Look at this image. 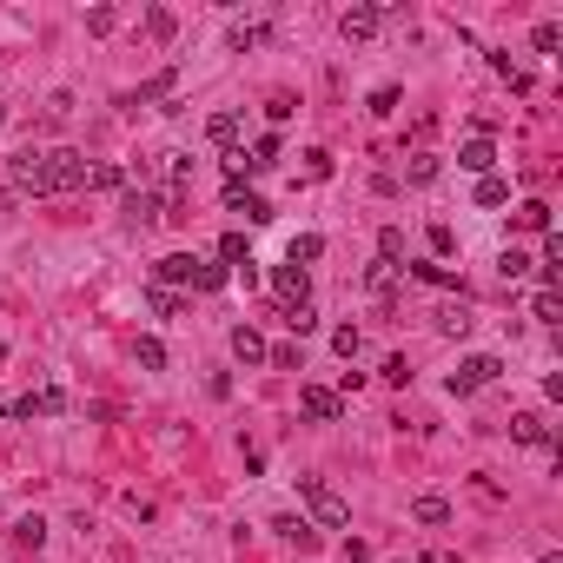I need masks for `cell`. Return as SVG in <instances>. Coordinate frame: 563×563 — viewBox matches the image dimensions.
<instances>
[{"instance_id": "obj_1", "label": "cell", "mask_w": 563, "mask_h": 563, "mask_svg": "<svg viewBox=\"0 0 563 563\" xmlns=\"http://www.w3.org/2000/svg\"><path fill=\"white\" fill-rule=\"evenodd\" d=\"M299 498L312 504V517L325 524V531H345V524H351V504L338 498V490L325 484V477H299Z\"/></svg>"}, {"instance_id": "obj_2", "label": "cell", "mask_w": 563, "mask_h": 563, "mask_svg": "<svg viewBox=\"0 0 563 563\" xmlns=\"http://www.w3.org/2000/svg\"><path fill=\"white\" fill-rule=\"evenodd\" d=\"M80 186H87V152L74 146L47 152V193H80Z\"/></svg>"}, {"instance_id": "obj_3", "label": "cell", "mask_w": 563, "mask_h": 563, "mask_svg": "<svg viewBox=\"0 0 563 563\" xmlns=\"http://www.w3.org/2000/svg\"><path fill=\"white\" fill-rule=\"evenodd\" d=\"M498 371H504V358H490V351H477L464 358V365L451 371V398H471V391H484V385H498Z\"/></svg>"}, {"instance_id": "obj_4", "label": "cell", "mask_w": 563, "mask_h": 563, "mask_svg": "<svg viewBox=\"0 0 563 563\" xmlns=\"http://www.w3.org/2000/svg\"><path fill=\"white\" fill-rule=\"evenodd\" d=\"M7 179L21 186V193H33V199H40V193H47V152L21 146V152H13V160H7Z\"/></svg>"}, {"instance_id": "obj_5", "label": "cell", "mask_w": 563, "mask_h": 563, "mask_svg": "<svg viewBox=\"0 0 563 563\" xmlns=\"http://www.w3.org/2000/svg\"><path fill=\"white\" fill-rule=\"evenodd\" d=\"M378 27H385V13H378V7H345V13H338V33H345L351 47L378 40Z\"/></svg>"}, {"instance_id": "obj_6", "label": "cell", "mask_w": 563, "mask_h": 563, "mask_svg": "<svg viewBox=\"0 0 563 563\" xmlns=\"http://www.w3.org/2000/svg\"><path fill=\"white\" fill-rule=\"evenodd\" d=\"M193 272H199L193 252H166V259L152 265V285H160V292H173V285H193Z\"/></svg>"}, {"instance_id": "obj_7", "label": "cell", "mask_w": 563, "mask_h": 563, "mask_svg": "<svg viewBox=\"0 0 563 563\" xmlns=\"http://www.w3.org/2000/svg\"><path fill=\"white\" fill-rule=\"evenodd\" d=\"M54 411H66V391H54V385H47V391H27L21 404H7V418H54Z\"/></svg>"}, {"instance_id": "obj_8", "label": "cell", "mask_w": 563, "mask_h": 563, "mask_svg": "<svg viewBox=\"0 0 563 563\" xmlns=\"http://www.w3.org/2000/svg\"><path fill=\"white\" fill-rule=\"evenodd\" d=\"M510 437H517V445H531V451H557L550 424H543L537 411H517V418H510Z\"/></svg>"}, {"instance_id": "obj_9", "label": "cell", "mask_w": 563, "mask_h": 563, "mask_svg": "<svg viewBox=\"0 0 563 563\" xmlns=\"http://www.w3.org/2000/svg\"><path fill=\"white\" fill-rule=\"evenodd\" d=\"M272 292H279L285 305H305V299H312V272H299V265H279V272H272Z\"/></svg>"}, {"instance_id": "obj_10", "label": "cell", "mask_w": 563, "mask_h": 563, "mask_svg": "<svg viewBox=\"0 0 563 563\" xmlns=\"http://www.w3.org/2000/svg\"><path fill=\"white\" fill-rule=\"evenodd\" d=\"M299 404H305V418H318V424H338V411H345V404H338V391H325V385H305Z\"/></svg>"}, {"instance_id": "obj_11", "label": "cell", "mask_w": 563, "mask_h": 563, "mask_svg": "<svg viewBox=\"0 0 563 563\" xmlns=\"http://www.w3.org/2000/svg\"><path fill=\"white\" fill-rule=\"evenodd\" d=\"M226 345H232V358H238V365H265V338L259 332H252V325H232V338H226Z\"/></svg>"}, {"instance_id": "obj_12", "label": "cell", "mask_w": 563, "mask_h": 563, "mask_svg": "<svg viewBox=\"0 0 563 563\" xmlns=\"http://www.w3.org/2000/svg\"><path fill=\"white\" fill-rule=\"evenodd\" d=\"M457 166H464V173H477V179H484L490 166H498V146H490V140H464V146H457Z\"/></svg>"}, {"instance_id": "obj_13", "label": "cell", "mask_w": 563, "mask_h": 563, "mask_svg": "<svg viewBox=\"0 0 563 563\" xmlns=\"http://www.w3.org/2000/svg\"><path fill=\"white\" fill-rule=\"evenodd\" d=\"M238 160H246V173H272V166H279V133H259L252 152H238Z\"/></svg>"}, {"instance_id": "obj_14", "label": "cell", "mask_w": 563, "mask_h": 563, "mask_svg": "<svg viewBox=\"0 0 563 563\" xmlns=\"http://www.w3.org/2000/svg\"><path fill=\"white\" fill-rule=\"evenodd\" d=\"M318 259H325V238H318V232H299L292 252H285V265H299V272H312Z\"/></svg>"}, {"instance_id": "obj_15", "label": "cell", "mask_w": 563, "mask_h": 563, "mask_svg": "<svg viewBox=\"0 0 563 563\" xmlns=\"http://www.w3.org/2000/svg\"><path fill=\"white\" fill-rule=\"evenodd\" d=\"M365 292H371V299H391V292H398V265L371 259V265H365Z\"/></svg>"}, {"instance_id": "obj_16", "label": "cell", "mask_w": 563, "mask_h": 563, "mask_svg": "<svg viewBox=\"0 0 563 563\" xmlns=\"http://www.w3.org/2000/svg\"><path fill=\"white\" fill-rule=\"evenodd\" d=\"M272 537H285V543H299V550H312L318 543V531L305 517H272Z\"/></svg>"}, {"instance_id": "obj_17", "label": "cell", "mask_w": 563, "mask_h": 563, "mask_svg": "<svg viewBox=\"0 0 563 563\" xmlns=\"http://www.w3.org/2000/svg\"><path fill=\"white\" fill-rule=\"evenodd\" d=\"M437 332H445V338H464V332H471V305H464V299H457V305H437Z\"/></svg>"}, {"instance_id": "obj_18", "label": "cell", "mask_w": 563, "mask_h": 563, "mask_svg": "<svg viewBox=\"0 0 563 563\" xmlns=\"http://www.w3.org/2000/svg\"><path fill=\"white\" fill-rule=\"evenodd\" d=\"M219 265H226V272L252 265V246H246V232H226V238H219Z\"/></svg>"}, {"instance_id": "obj_19", "label": "cell", "mask_w": 563, "mask_h": 563, "mask_svg": "<svg viewBox=\"0 0 563 563\" xmlns=\"http://www.w3.org/2000/svg\"><path fill=\"white\" fill-rule=\"evenodd\" d=\"M411 279L437 285V292H457V272H451V265H437V259H418V265H411Z\"/></svg>"}, {"instance_id": "obj_20", "label": "cell", "mask_w": 563, "mask_h": 563, "mask_svg": "<svg viewBox=\"0 0 563 563\" xmlns=\"http://www.w3.org/2000/svg\"><path fill=\"white\" fill-rule=\"evenodd\" d=\"M517 232H550V206H543V199H524L517 206Z\"/></svg>"}, {"instance_id": "obj_21", "label": "cell", "mask_w": 563, "mask_h": 563, "mask_svg": "<svg viewBox=\"0 0 563 563\" xmlns=\"http://www.w3.org/2000/svg\"><path fill=\"white\" fill-rule=\"evenodd\" d=\"M13 543L40 557V543H47V517H21V524H13Z\"/></svg>"}, {"instance_id": "obj_22", "label": "cell", "mask_w": 563, "mask_h": 563, "mask_svg": "<svg viewBox=\"0 0 563 563\" xmlns=\"http://www.w3.org/2000/svg\"><path fill=\"white\" fill-rule=\"evenodd\" d=\"M206 140H212V146H232V140H238V113H232V107L206 119Z\"/></svg>"}, {"instance_id": "obj_23", "label": "cell", "mask_w": 563, "mask_h": 563, "mask_svg": "<svg viewBox=\"0 0 563 563\" xmlns=\"http://www.w3.org/2000/svg\"><path fill=\"white\" fill-rule=\"evenodd\" d=\"M411 517L437 531V524H451V498H418V504H411Z\"/></svg>"}, {"instance_id": "obj_24", "label": "cell", "mask_w": 563, "mask_h": 563, "mask_svg": "<svg viewBox=\"0 0 563 563\" xmlns=\"http://www.w3.org/2000/svg\"><path fill=\"white\" fill-rule=\"evenodd\" d=\"M285 325H292V338H312V332H318V312H312V299H305V305H285Z\"/></svg>"}, {"instance_id": "obj_25", "label": "cell", "mask_w": 563, "mask_h": 563, "mask_svg": "<svg viewBox=\"0 0 563 563\" xmlns=\"http://www.w3.org/2000/svg\"><path fill=\"white\" fill-rule=\"evenodd\" d=\"M404 179H411V186H431V179H437V152H411V160H404Z\"/></svg>"}, {"instance_id": "obj_26", "label": "cell", "mask_w": 563, "mask_h": 563, "mask_svg": "<svg viewBox=\"0 0 563 563\" xmlns=\"http://www.w3.org/2000/svg\"><path fill=\"white\" fill-rule=\"evenodd\" d=\"M193 285H199V292H226V285H232V272H226V265H206V259H199Z\"/></svg>"}, {"instance_id": "obj_27", "label": "cell", "mask_w": 563, "mask_h": 563, "mask_svg": "<svg viewBox=\"0 0 563 563\" xmlns=\"http://www.w3.org/2000/svg\"><path fill=\"white\" fill-rule=\"evenodd\" d=\"M173 87H179V74H173V66H166V74H152L146 87H140V93L126 100V107H140V100H160V93H173Z\"/></svg>"}, {"instance_id": "obj_28", "label": "cell", "mask_w": 563, "mask_h": 563, "mask_svg": "<svg viewBox=\"0 0 563 563\" xmlns=\"http://www.w3.org/2000/svg\"><path fill=\"white\" fill-rule=\"evenodd\" d=\"M146 33H152V40H173V33H179L173 7H146Z\"/></svg>"}, {"instance_id": "obj_29", "label": "cell", "mask_w": 563, "mask_h": 563, "mask_svg": "<svg viewBox=\"0 0 563 563\" xmlns=\"http://www.w3.org/2000/svg\"><path fill=\"white\" fill-rule=\"evenodd\" d=\"M133 358H140L146 371H166V345L160 338H133Z\"/></svg>"}, {"instance_id": "obj_30", "label": "cell", "mask_w": 563, "mask_h": 563, "mask_svg": "<svg viewBox=\"0 0 563 563\" xmlns=\"http://www.w3.org/2000/svg\"><path fill=\"white\" fill-rule=\"evenodd\" d=\"M87 186H93V193H119L126 173H119V166H87Z\"/></svg>"}, {"instance_id": "obj_31", "label": "cell", "mask_w": 563, "mask_h": 563, "mask_svg": "<svg viewBox=\"0 0 563 563\" xmlns=\"http://www.w3.org/2000/svg\"><path fill=\"white\" fill-rule=\"evenodd\" d=\"M504 199H510V186H504L498 173H484V179H477V206H504Z\"/></svg>"}, {"instance_id": "obj_32", "label": "cell", "mask_w": 563, "mask_h": 563, "mask_svg": "<svg viewBox=\"0 0 563 563\" xmlns=\"http://www.w3.org/2000/svg\"><path fill=\"white\" fill-rule=\"evenodd\" d=\"M498 272H504V279H524V272H531V252L504 246V252H498Z\"/></svg>"}, {"instance_id": "obj_33", "label": "cell", "mask_w": 563, "mask_h": 563, "mask_svg": "<svg viewBox=\"0 0 563 563\" xmlns=\"http://www.w3.org/2000/svg\"><path fill=\"white\" fill-rule=\"evenodd\" d=\"M265 40V21H232V47L246 54V47H259Z\"/></svg>"}, {"instance_id": "obj_34", "label": "cell", "mask_w": 563, "mask_h": 563, "mask_svg": "<svg viewBox=\"0 0 563 563\" xmlns=\"http://www.w3.org/2000/svg\"><path fill=\"white\" fill-rule=\"evenodd\" d=\"M378 259H385V265H398V259H404V232H398V226H385V232H378Z\"/></svg>"}, {"instance_id": "obj_35", "label": "cell", "mask_w": 563, "mask_h": 563, "mask_svg": "<svg viewBox=\"0 0 563 563\" xmlns=\"http://www.w3.org/2000/svg\"><path fill=\"white\" fill-rule=\"evenodd\" d=\"M531 47H537V54H557V47H563V27H557V21H537Z\"/></svg>"}, {"instance_id": "obj_36", "label": "cell", "mask_w": 563, "mask_h": 563, "mask_svg": "<svg viewBox=\"0 0 563 563\" xmlns=\"http://www.w3.org/2000/svg\"><path fill=\"white\" fill-rule=\"evenodd\" d=\"M152 312H160V318H179V312H186V299H179V292H160V285H152Z\"/></svg>"}, {"instance_id": "obj_37", "label": "cell", "mask_w": 563, "mask_h": 563, "mask_svg": "<svg viewBox=\"0 0 563 563\" xmlns=\"http://www.w3.org/2000/svg\"><path fill=\"white\" fill-rule=\"evenodd\" d=\"M358 345H365V338H358L351 325H338V332H332V351H338V358H358Z\"/></svg>"}, {"instance_id": "obj_38", "label": "cell", "mask_w": 563, "mask_h": 563, "mask_svg": "<svg viewBox=\"0 0 563 563\" xmlns=\"http://www.w3.org/2000/svg\"><path fill=\"white\" fill-rule=\"evenodd\" d=\"M305 173H312V179H332V152L312 146V152H305Z\"/></svg>"}, {"instance_id": "obj_39", "label": "cell", "mask_w": 563, "mask_h": 563, "mask_svg": "<svg viewBox=\"0 0 563 563\" xmlns=\"http://www.w3.org/2000/svg\"><path fill=\"white\" fill-rule=\"evenodd\" d=\"M451 246H457V232L445 226V219H437V226H431V252H437V265H445V252H451Z\"/></svg>"}, {"instance_id": "obj_40", "label": "cell", "mask_w": 563, "mask_h": 563, "mask_svg": "<svg viewBox=\"0 0 563 563\" xmlns=\"http://www.w3.org/2000/svg\"><path fill=\"white\" fill-rule=\"evenodd\" d=\"M531 312L543 318V325H557V312H563V305H557V292H537V299H531Z\"/></svg>"}, {"instance_id": "obj_41", "label": "cell", "mask_w": 563, "mask_h": 563, "mask_svg": "<svg viewBox=\"0 0 563 563\" xmlns=\"http://www.w3.org/2000/svg\"><path fill=\"white\" fill-rule=\"evenodd\" d=\"M398 100H404L398 87H378V93H371V113H378V119H385V113H398Z\"/></svg>"}, {"instance_id": "obj_42", "label": "cell", "mask_w": 563, "mask_h": 563, "mask_svg": "<svg viewBox=\"0 0 563 563\" xmlns=\"http://www.w3.org/2000/svg\"><path fill=\"white\" fill-rule=\"evenodd\" d=\"M385 378H391V385H411V358H404V351L385 358Z\"/></svg>"}, {"instance_id": "obj_43", "label": "cell", "mask_w": 563, "mask_h": 563, "mask_svg": "<svg viewBox=\"0 0 563 563\" xmlns=\"http://www.w3.org/2000/svg\"><path fill=\"white\" fill-rule=\"evenodd\" d=\"M113 27H119L113 7H93V13H87V33H113Z\"/></svg>"}, {"instance_id": "obj_44", "label": "cell", "mask_w": 563, "mask_h": 563, "mask_svg": "<svg viewBox=\"0 0 563 563\" xmlns=\"http://www.w3.org/2000/svg\"><path fill=\"white\" fill-rule=\"evenodd\" d=\"M265 119H272V126H279V119H292V93H272V100H265Z\"/></svg>"}, {"instance_id": "obj_45", "label": "cell", "mask_w": 563, "mask_h": 563, "mask_svg": "<svg viewBox=\"0 0 563 563\" xmlns=\"http://www.w3.org/2000/svg\"><path fill=\"white\" fill-rule=\"evenodd\" d=\"M543 265H563V232H543Z\"/></svg>"}, {"instance_id": "obj_46", "label": "cell", "mask_w": 563, "mask_h": 563, "mask_svg": "<svg viewBox=\"0 0 563 563\" xmlns=\"http://www.w3.org/2000/svg\"><path fill=\"white\" fill-rule=\"evenodd\" d=\"M345 563H371V550L365 543H345Z\"/></svg>"}, {"instance_id": "obj_47", "label": "cell", "mask_w": 563, "mask_h": 563, "mask_svg": "<svg viewBox=\"0 0 563 563\" xmlns=\"http://www.w3.org/2000/svg\"><path fill=\"white\" fill-rule=\"evenodd\" d=\"M424 563H457V557H451V550H431V557H424Z\"/></svg>"}, {"instance_id": "obj_48", "label": "cell", "mask_w": 563, "mask_h": 563, "mask_svg": "<svg viewBox=\"0 0 563 563\" xmlns=\"http://www.w3.org/2000/svg\"><path fill=\"white\" fill-rule=\"evenodd\" d=\"M543 563H563V557H557V550H543Z\"/></svg>"}, {"instance_id": "obj_49", "label": "cell", "mask_w": 563, "mask_h": 563, "mask_svg": "<svg viewBox=\"0 0 563 563\" xmlns=\"http://www.w3.org/2000/svg\"><path fill=\"white\" fill-rule=\"evenodd\" d=\"M0 351H7V338H0Z\"/></svg>"}, {"instance_id": "obj_50", "label": "cell", "mask_w": 563, "mask_h": 563, "mask_svg": "<svg viewBox=\"0 0 563 563\" xmlns=\"http://www.w3.org/2000/svg\"><path fill=\"white\" fill-rule=\"evenodd\" d=\"M0 119H7V107H0Z\"/></svg>"}]
</instances>
